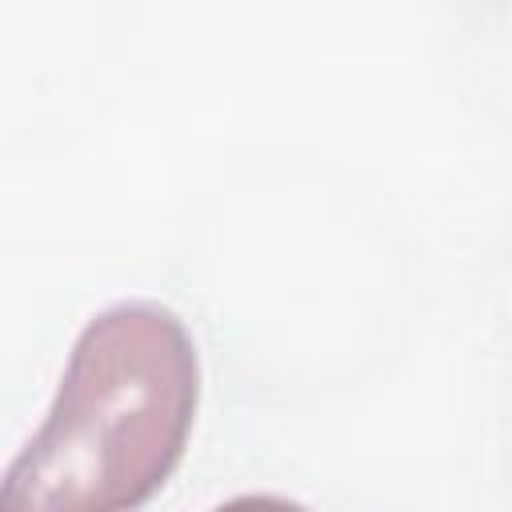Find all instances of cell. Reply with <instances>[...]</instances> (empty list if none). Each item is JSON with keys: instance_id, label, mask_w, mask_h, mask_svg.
<instances>
[{"instance_id": "obj_1", "label": "cell", "mask_w": 512, "mask_h": 512, "mask_svg": "<svg viewBox=\"0 0 512 512\" xmlns=\"http://www.w3.org/2000/svg\"><path fill=\"white\" fill-rule=\"evenodd\" d=\"M200 356L176 312L112 304L72 344L56 400L0 476V512H136L176 472Z\"/></svg>"}, {"instance_id": "obj_2", "label": "cell", "mask_w": 512, "mask_h": 512, "mask_svg": "<svg viewBox=\"0 0 512 512\" xmlns=\"http://www.w3.org/2000/svg\"><path fill=\"white\" fill-rule=\"evenodd\" d=\"M212 512H308V508H300L284 496H236V500H224Z\"/></svg>"}]
</instances>
